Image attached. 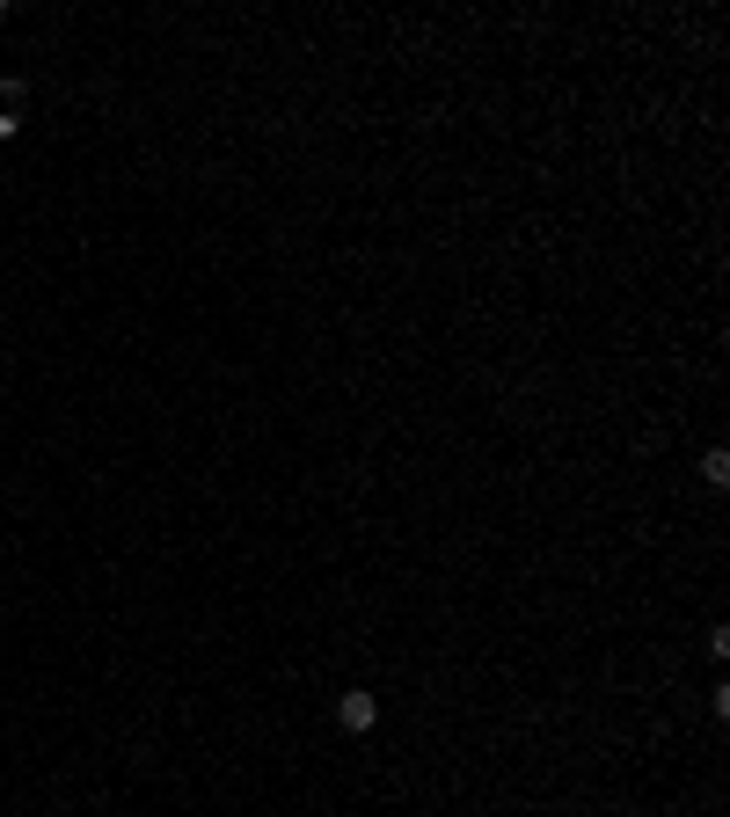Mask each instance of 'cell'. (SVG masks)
<instances>
[{"mask_svg":"<svg viewBox=\"0 0 730 817\" xmlns=\"http://www.w3.org/2000/svg\"><path fill=\"white\" fill-rule=\"evenodd\" d=\"M373 715H381L373 694H344V701H336V723H344V731H373Z\"/></svg>","mask_w":730,"mask_h":817,"instance_id":"obj_1","label":"cell"},{"mask_svg":"<svg viewBox=\"0 0 730 817\" xmlns=\"http://www.w3.org/2000/svg\"><path fill=\"white\" fill-rule=\"evenodd\" d=\"M0 110L22 124V110H30V81H0Z\"/></svg>","mask_w":730,"mask_h":817,"instance_id":"obj_2","label":"cell"},{"mask_svg":"<svg viewBox=\"0 0 730 817\" xmlns=\"http://www.w3.org/2000/svg\"><path fill=\"white\" fill-rule=\"evenodd\" d=\"M701 474H709V482L723 489V482H730V452H709V460H701Z\"/></svg>","mask_w":730,"mask_h":817,"instance_id":"obj_3","label":"cell"},{"mask_svg":"<svg viewBox=\"0 0 730 817\" xmlns=\"http://www.w3.org/2000/svg\"><path fill=\"white\" fill-rule=\"evenodd\" d=\"M0 140H16V118H8V110H0Z\"/></svg>","mask_w":730,"mask_h":817,"instance_id":"obj_4","label":"cell"}]
</instances>
